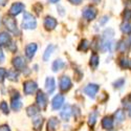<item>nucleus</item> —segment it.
Listing matches in <instances>:
<instances>
[{
  "mask_svg": "<svg viewBox=\"0 0 131 131\" xmlns=\"http://www.w3.org/2000/svg\"><path fill=\"white\" fill-rule=\"evenodd\" d=\"M53 45H48L47 47H46V49H45V51H44V53H43V61H48L49 60V58H50V56H51V53H52V51H53Z\"/></svg>",
  "mask_w": 131,
  "mask_h": 131,
  "instance_id": "24",
  "label": "nucleus"
},
{
  "mask_svg": "<svg viewBox=\"0 0 131 131\" xmlns=\"http://www.w3.org/2000/svg\"><path fill=\"white\" fill-rule=\"evenodd\" d=\"M32 125H34V128L36 131H41L42 125H43V117H41V116L36 117L34 121H32Z\"/></svg>",
  "mask_w": 131,
  "mask_h": 131,
  "instance_id": "23",
  "label": "nucleus"
},
{
  "mask_svg": "<svg viewBox=\"0 0 131 131\" xmlns=\"http://www.w3.org/2000/svg\"><path fill=\"white\" fill-rule=\"evenodd\" d=\"M114 36V31L113 29L111 28H108L104 31V34H103V42H109V41H111L112 38Z\"/></svg>",
  "mask_w": 131,
  "mask_h": 131,
  "instance_id": "21",
  "label": "nucleus"
},
{
  "mask_svg": "<svg viewBox=\"0 0 131 131\" xmlns=\"http://www.w3.org/2000/svg\"><path fill=\"white\" fill-rule=\"evenodd\" d=\"M96 117H97V112L94 110L93 112L90 113L89 119H88V125H89L90 127H93V126H94V124H95V122H96Z\"/></svg>",
  "mask_w": 131,
  "mask_h": 131,
  "instance_id": "28",
  "label": "nucleus"
},
{
  "mask_svg": "<svg viewBox=\"0 0 131 131\" xmlns=\"http://www.w3.org/2000/svg\"><path fill=\"white\" fill-rule=\"evenodd\" d=\"M119 66L124 69H126L127 67L130 66V61H128L127 58H121L119 59Z\"/></svg>",
  "mask_w": 131,
  "mask_h": 131,
  "instance_id": "30",
  "label": "nucleus"
},
{
  "mask_svg": "<svg viewBox=\"0 0 131 131\" xmlns=\"http://www.w3.org/2000/svg\"><path fill=\"white\" fill-rule=\"evenodd\" d=\"M108 20H109V17L105 16V17H103V20L101 21V22H100V23H101V24H104V23L106 22V21H108Z\"/></svg>",
  "mask_w": 131,
  "mask_h": 131,
  "instance_id": "39",
  "label": "nucleus"
},
{
  "mask_svg": "<svg viewBox=\"0 0 131 131\" xmlns=\"http://www.w3.org/2000/svg\"><path fill=\"white\" fill-rule=\"evenodd\" d=\"M96 14H97L96 9H95L93 6H91V5H88V6L84 7L83 12H82L83 17H84L86 20H89V21H90V20H93V19L96 17Z\"/></svg>",
  "mask_w": 131,
  "mask_h": 131,
  "instance_id": "3",
  "label": "nucleus"
},
{
  "mask_svg": "<svg viewBox=\"0 0 131 131\" xmlns=\"http://www.w3.org/2000/svg\"><path fill=\"white\" fill-rule=\"evenodd\" d=\"M123 18L126 21H129L131 19V9H125V12L123 13Z\"/></svg>",
  "mask_w": 131,
  "mask_h": 131,
  "instance_id": "35",
  "label": "nucleus"
},
{
  "mask_svg": "<svg viewBox=\"0 0 131 131\" xmlns=\"http://www.w3.org/2000/svg\"><path fill=\"white\" fill-rule=\"evenodd\" d=\"M99 89H100L99 85H96V84H88L84 88V92H85V94L88 95L89 97L93 99V97L95 96V94L97 93V91H99Z\"/></svg>",
  "mask_w": 131,
  "mask_h": 131,
  "instance_id": "6",
  "label": "nucleus"
},
{
  "mask_svg": "<svg viewBox=\"0 0 131 131\" xmlns=\"http://www.w3.org/2000/svg\"><path fill=\"white\" fill-rule=\"evenodd\" d=\"M99 56H97L96 53H92L91 54V58H90V66L92 68H96L97 67V65H99Z\"/></svg>",
  "mask_w": 131,
  "mask_h": 131,
  "instance_id": "25",
  "label": "nucleus"
},
{
  "mask_svg": "<svg viewBox=\"0 0 131 131\" xmlns=\"http://www.w3.org/2000/svg\"><path fill=\"white\" fill-rule=\"evenodd\" d=\"M49 1L51 2V3H56V2H58L59 0H49Z\"/></svg>",
  "mask_w": 131,
  "mask_h": 131,
  "instance_id": "42",
  "label": "nucleus"
},
{
  "mask_svg": "<svg viewBox=\"0 0 131 131\" xmlns=\"http://www.w3.org/2000/svg\"><path fill=\"white\" fill-rule=\"evenodd\" d=\"M3 60H4V54H3V51H2V49L0 48V63H1V62H3Z\"/></svg>",
  "mask_w": 131,
  "mask_h": 131,
  "instance_id": "38",
  "label": "nucleus"
},
{
  "mask_svg": "<svg viewBox=\"0 0 131 131\" xmlns=\"http://www.w3.org/2000/svg\"><path fill=\"white\" fill-rule=\"evenodd\" d=\"M130 67H131V60H130Z\"/></svg>",
  "mask_w": 131,
  "mask_h": 131,
  "instance_id": "45",
  "label": "nucleus"
},
{
  "mask_svg": "<svg viewBox=\"0 0 131 131\" xmlns=\"http://www.w3.org/2000/svg\"><path fill=\"white\" fill-rule=\"evenodd\" d=\"M121 30L124 32V34H131V23L126 21V22L122 23L121 25Z\"/></svg>",
  "mask_w": 131,
  "mask_h": 131,
  "instance_id": "26",
  "label": "nucleus"
},
{
  "mask_svg": "<svg viewBox=\"0 0 131 131\" xmlns=\"http://www.w3.org/2000/svg\"><path fill=\"white\" fill-rule=\"evenodd\" d=\"M68 1L71 3V4H75V5H79L81 2H82V0H68Z\"/></svg>",
  "mask_w": 131,
  "mask_h": 131,
  "instance_id": "37",
  "label": "nucleus"
},
{
  "mask_svg": "<svg viewBox=\"0 0 131 131\" xmlns=\"http://www.w3.org/2000/svg\"><path fill=\"white\" fill-rule=\"evenodd\" d=\"M6 70H5V68H3V67H0V83H2L3 81H4V79L6 78Z\"/></svg>",
  "mask_w": 131,
  "mask_h": 131,
  "instance_id": "34",
  "label": "nucleus"
},
{
  "mask_svg": "<svg viewBox=\"0 0 131 131\" xmlns=\"http://www.w3.org/2000/svg\"><path fill=\"white\" fill-rule=\"evenodd\" d=\"M57 24H58L57 20L54 19L53 17H51V16L45 17V19H44V27H45L46 29L51 30V29H53L54 27L57 26Z\"/></svg>",
  "mask_w": 131,
  "mask_h": 131,
  "instance_id": "12",
  "label": "nucleus"
},
{
  "mask_svg": "<svg viewBox=\"0 0 131 131\" xmlns=\"http://www.w3.org/2000/svg\"><path fill=\"white\" fill-rule=\"evenodd\" d=\"M71 113H72V112H71V107H70V105H66V106H64V108L62 109L60 115H61V117L64 119V121H68L69 117H70V115H71Z\"/></svg>",
  "mask_w": 131,
  "mask_h": 131,
  "instance_id": "17",
  "label": "nucleus"
},
{
  "mask_svg": "<svg viewBox=\"0 0 131 131\" xmlns=\"http://www.w3.org/2000/svg\"><path fill=\"white\" fill-rule=\"evenodd\" d=\"M37 26V20L31 14L25 12L22 20V27L24 29H35Z\"/></svg>",
  "mask_w": 131,
  "mask_h": 131,
  "instance_id": "1",
  "label": "nucleus"
},
{
  "mask_svg": "<svg viewBox=\"0 0 131 131\" xmlns=\"http://www.w3.org/2000/svg\"><path fill=\"white\" fill-rule=\"evenodd\" d=\"M0 131H10V129L7 125H1L0 126Z\"/></svg>",
  "mask_w": 131,
  "mask_h": 131,
  "instance_id": "36",
  "label": "nucleus"
},
{
  "mask_svg": "<svg viewBox=\"0 0 131 131\" xmlns=\"http://www.w3.org/2000/svg\"><path fill=\"white\" fill-rule=\"evenodd\" d=\"M56 89V82H54V79L52 77H48L46 78V81H45V90L48 94L52 93L53 90Z\"/></svg>",
  "mask_w": 131,
  "mask_h": 131,
  "instance_id": "13",
  "label": "nucleus"
},
{
  "mask_svg": "<svg viewBox=\"0 0 131 131\" xmlns=\"http://www.w3.org/2000/svg\"><path fill=\"white\" fill-rule=\"evenodd\" d=\"M10 42V36L5 31L0 32V46H7Z\"/></svg>",
  "mask_w": 131,
  "mask_h": 131,
  "instance_id": "16",
  "label": "nucleus"
},
{
  "mask_svg": "<svg viewBox=\"0 0 131 131\" xmlns=\"http://www.w3.org/2000/svg\"><path fill=\"white\" fill-rule=\"evenodd\" d=\"M24 9V4L21 3V2H16L14 3L9 8V15L10 16H17L19 15L22 10Z\"/></svg>",
  "mask_w": 131,
  "mask_h": 131,
  "instance_id": "11",
  "label": "nucleus"
},
{
  "mask_svg": "<svg viewBox=\"0 0 131 131\" xmlns=\"http://www.w3.org/2000/svg\"><path fill=\"white\" fill-rule=\"evenodd\" d=\"M36 102H37L39 108H41V109H45V108H46L47 103H48V102H47V96H46V94L43 92L42 90H39V91L37 92Z\"/></svg>",
  "mask_w": 131,
  "mask_h": 131,
  "instance_id": "5",
  "label": "nucleus"
},
{
  "mask_svg": "<svg viewBox=\"0 0 131 131\" xmlns=\"http://www.w3.org/2000/svg\"><path fill=\"white\" fill-rule=\"evenodd\" d=\"M64 66H65L64 61H63V60H61V59H57V60H54V61H53L51 68H52V71L57 72V71L61 70L62 68H64Z\"/></svg>",
  "mask_w": 131,
  "mask_h": 131,
  "instance_id": "18",
  "label": "nucleus"
},
{
  "mask_svg": "<svg viewBox=\"0 0 131 131\" xmlns=\"http://www.w3.org/2000/svg\"><path fill=\"white\" fill-rule=\"evenodd\" d=\"M114 117H115V119L118 123H122L125 119V112L122 110V109H118V110L115 112V114H114Z\"/></svg>",
  "mask_w": 131,
  "mask_h": 131,
  "instance_id": "27",
  "label": "nucleus"
},
{
  "mask_svg": "<svg viewBox=\"0 0 131 131\" xmlns=\"http://www.w3.org/2000/svg\"><path fill=\"white\" fill-rule=\"evenodd\" d=\"M37 88H38V85L34 81H30L29 80V81H25L23 83V91L27 95L32 94V93H34L37 90Z\"/></svg>",
  "mask_w": 131,
  "mask_h": 131,
  "instance_id": "4",
  "label": "nucleus"
},
{
  "mask_svg": "<svg viewBox=\"0 0 131 131\" xmlns=\"http://www.w3.org/2000/svg\"><path fill=\"white\" fill-rule=\"evenodd\" d=\"M58 125H59L58 119L56 117H50L47 123V131H56Z\"/></svg>",
  "mask_w": 131,
  "mask_h": 131,
  "instance_id": "19",
  "label": "nucleus"
},
{
  "mask_svg": "<svg viewBox=\"0 0 131 131\" xmlns=\"http://www.w3.org/2000/svg\"><path fill=\"white\" fill-rule=\"evenodd\" d=\"M64 103V96L62 94H57L56 96H53V99L51 101V107L53 110H58L62 107Z\"/></svg>",
  "mask_w": 131,
  "mask_h": 131,
  "instance_id": "10",
  "label": "nucleus"
},
{
  "mask_svg": "<svg viewBox=\"0 0 131 131\" xmlns=\"http://www.w3.org/2000/svg\"><path fill=\"white\" fill-rule=\"evenodd\" d=\"M13 66L15 67L16 70L20 71V70H23L26 67V62L22 57H16L13 59Z\"/></svg>",
  "mask_w": 131,
  "mask_h": 131,
  "instance_id": "9",
  "label": "nucleus"
},
{
  "mask_svg": "<svg viewBox=\"0 0 131 131\" xmlns=\"http://www.w3.org/2000/svg\"><path fill=\"white\" fill-rule=\"evenodd\" d=\"M7 2V0H0V6H4Z\"/></svg>",
  "mask_w": 131,
  "mask_h": 131,
  "instance_id": "40",
  "label": "nucleus"
},
{
  "mask_svg": "<svg viewBox=\"0 0 131 131\" xmlns=\"http://www.w3.org/2000/svg\"><path fill=\"white\" fill-rule=\"evenodd\" d=\"M71 80L66 77V75H63V77L60 79V89L63 92H66L71 88Z\"/></svg>",
  "mask_w": 131,
  "mask_h": 131,
  "instance_id": "8",
  "label": "nucleus"
},
{
  "mask_svg": "<svg viewBox=\"0 0 131 131\" xmlns=\"http://www.w3.org/2000/svg\"><path fill=\"white\" fill-rule=\"evenodd\" d=\"M0 110H1L4 114H8L9 113V109H8V106H7V103L6 102H1L0 103Z\"/></svg>",
  "mask_w": 131,
  "mask_h": 131,
  "instance_id": "32",
  "label": "nucleus"
},
{
  "mask_svg": "<svg viewBox=\"0 0 131 131\" xmlns=\"http://www.w3.org/2000/svg\"><path fill=\"white\" fill-rule=\"evenodd\" d=\"M37 48H38V46H37L36 43H29V44H27L26 47H25V54H26V57L28 59H31L32 57L35 56V52L37 51Z\"/></svg>",
  "mask_w": 131,
  "mask_h": 131,
  "instance_id": "14",
  "label": "nucleus"
},
{
  "mask_svg": "<svg viewBox=\"0 0 131 131\" xmlns=\"http://www.w3.org/2000/svg\"><path fill=\"white\" fill-rule=\"evenodd\" d=\"M38 112H39V108H38L36 105H30V106H28V107L26 108V113H27V115L30 116V117L37 115Z\"/></svg>",
  "mask_w": 131,
  "mask_h": 131,
  "instance_id": "22",
  "label": "nucleus"
},
{
  "mask_svg": "<svg viewBox=\"0 0 131 131\" xmlns=\"http://www.w3.org/2000/svg\"><path fill=\"white\" fill-rule=\"evenodd\" d=\"M127 109H128V112H129V115L131 116V104L127 105Z\"/></svg>",
  "mask_w": 131,
  "mask_h": 131,
  "instance_id": "41",
  "label": "nucleus"
},
{
  "mask_svg": "<svg viewBox=\"0 0 131 131\" xmlns=\"http://www.w3.org/2000/svg\"><path fill=\"white\" fill-rule=\"evenodd\" d=\"M10 107H12V109L14 111L20 110V108L22 107V101H21V97H20L18 92H16L15 95L12 96V100H10Z\"/></svg>",
  "mask_w": 131,
  "mask_h": 131,
  "instance_id": "7",
  "label": "nucleus"
},
{
  "mask_svg": "<svg viewBox=\"0 0 131 131\" xmlns=\"http://www.w3.org/2000/svg\"><path fill=\"white\" fill-rule=\"evenodd\" d=\"M89 48V42L87 41V40H82L81 41V43H80V45H79V47H78V49L79 50H83V51H86L87 49Z\"/></svg>",
  "mask_w": 131,
  "mask_h": 131,
  "instance_id": "29",
  "label": "nucleus"
},
{
  "mask_svg": "<svg viewBox=\"0 0 131 131\" xmlns=\"http://www.w3.org/2000/svg\"><path fill=\"white\" fill-rule=\"evenodd\" d=\"M124 84H125V79L121 78V79L116 80V81L113 83V86L115 87V88H122V87L124 86Z\"/></svg>",
  "mask_w": 131,
  "mask_h": 131,
  "instance_id": "33",
  "label": "nucleus"
},
{
  "mask_svg": "<svg viewBox=\"0 0 131 131\" xmlns=\"http://www.w3.org/2000/svg\"><path fill=\"white\" fill-rule=\"evenodd\" d=\"M19 71L16 69H8L6 72V78L10 81H18Z\"/></svg>",
  "mask_w": 131,
  "mask_h": 131,
  "instance_id": "20",
  "label": "nucleus"
},
{
  "mask_svg": "<svg viewBox=\"0 0 131 131\" xmlns=\"http://www.w3.org/2000/svg\"><path fill=\"white\" fill-rule=\"evenodd\" d=\"M127 43L124 41V40H121L118 42V44H117V46H116V48H117V50L118 51H121V52H124L126 49H127Z\"/></svg>",
  "mask_w": 131,
  "mask_h": 131,
  "instance_id": "31",
  "label": "nucleus"
},
{
  "mask_svg": "<svg viewBox=\"0 0 131 131\" xmlns=\"http://www.w3.org/2000/svg\"><path fill=\"white\" fill-rule=\"evenodd\" d=\"M102 127L106 130H111L113 128V119L111 116H105L102 119Z\"/></svg>",
  "mask_w": 131,
  "mask_h": 131,
  "instance_id": "15",
  "label": "nucleus"
},
{
  "mask_svg": "<svg viewBox=\"0 0 131 131\" xmlns=\"http://www.w3.org/2000/svg\"><path fill=\"white\" fill-rule=\"evenodd\" d=\"M129 99H130V100H131V93H130V95H129Z\"/></svg>",
  "mask_w": 131,
  "mask_h": 131,
  "instance_id": "44",
  "label": "nucleus"
},
{
  "mask_svg": "<svg viewBox=\"0 0 131 131\" xmlns=\"http://www.w3.org/2000/svg\"><path fill=\"white\" fill-rule=\"evenodd\" d=\"M3 25L7 28V30L12 32H17V22L12 16H5L2 20Z\"/></svg>",
  "mask_w": 131,
  "mask_h": 131,
  "instance_id": "2",
  "label": "nucleus"
},
{
  "mask_svg": "<svg viewBox=\"0 0 131 131\" xmlns=\"http://www.w3.org/2000/svg\"><path fill=\"white\" fill-rule=\"evenodd\" d=\"M92 1H93L94 3H99V2L101 1V0H92Z\"/></svg>",
  "mask_w": 131,
  "mask_h": 131,
  "instance_id": "43",
  "label": "nucleus"
}]
</instances>
